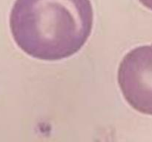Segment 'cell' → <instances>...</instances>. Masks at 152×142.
Listing matches in <instances>:
<instances>
[{
  "instance_id": "obj_1",
  "label": "cell",
  "mask_w": 152,
  "mask_h": 142,
  "mask_svg": "<svg viewBox=\"0 0 152 142\" xmlns=\"http://www.w3.org/2000/svg\"><path fill=\"white\" fill-rule=\"evenodd\" d=\"M13 38L26 54L43 61H57L77 53L91 31V13L84 1H23L13 10Z\"/></svg>"
},
{
  "instance_id": "obj_2",
  "label": "cell",
  "mask_w": 152,
  "mask_h": 142,
  "mask_svg": "<svg viewBox=\"0 0 152 142\" xmlns=\"http://www.w3.org/2000/svg\"><path fill=\"white\" fill-rule=\"evenodd\" d=\"M117 79L126 101L138 112L152 115V45L129 51L120 62Z\"/></svg>"
}]
</instances>
